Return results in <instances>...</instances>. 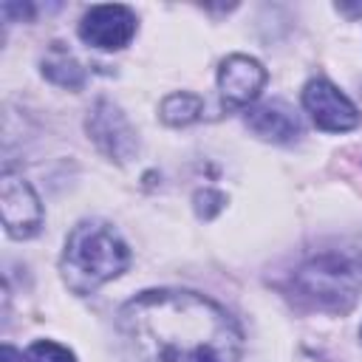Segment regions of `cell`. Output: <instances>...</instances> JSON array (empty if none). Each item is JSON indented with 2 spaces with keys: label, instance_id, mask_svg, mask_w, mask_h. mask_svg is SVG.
<instances>
[{
  "label": "cell",
  "instance_id": "30bf717a",
  "mask_svg": "<svg viewBox=\"0 0 362 362\" xmlns=\"http://www.w3.org/2000/svg\"><path fill=\"white\" fill-rule=\"evenodd\" d=\"M42 74L54 82V85H62V88H82L85 82V71L82 65L74 59V54L68 48H62L59 42H54L48 48V54L42 57Z\"/></svg>",
  "mask_w": 362,
  "mask_h": 362
},
{
  "label": "cell",
  "instance_id": "5bb4252c",
  "mask_svg": "<svg viewBox=\"0 0 362 362\" xmlns=\"http://www.w3.org/2000/svg\"><path fill=\"white\" fill-rule=\"evenodd\" d=\"M3 362H20V356L11 345H3Z\"/></svg>",
  "mask_w": 362,
  "mask_h": 362
},
{
  "label": "cell",
  "instance_id": "7a4b0ae2",
  "mask_svg": "<svg viewBox=\"0 0 362 362\" xmlns=\"http://www.w3.org/2000/svg\"><path fill=\"white\" fill-rule=\"evenodd\" d=\"M130 263V249L119 238V232L99 221H85L74 226L65 240V252L59 260L62 277L71 291L90 294L102 283L119 277Z\"/></svg>",
  "mask_w": 362,
  "mask_h": 362
},
{
  "label": "cell",
  "instance_id": "8fae6325",
  "mask_svg": "<svg viewBox=\"0 0 362 362\" xmlns=\"http://www.w3.org/2000/svg\"><path fill=\"white\" fill-rule=\"evenodd\" d=\"M204 102L195 96V93H170L164 102H161V122L173 124V127H181V124H189L198 119Z\"/></svg>",
  "mask_w": 362,
  "mask_h": 362
},
{
  "label": "cell",
  "instance_id": "9c48e42d",
  "mask_svg": "<svg viewBox=\"0 0 362 362\" xmlns=\"http://www.w3.org/2000/svg\"><path fill=\"white\" fill-rule=\"evenodd\" d=\"M246 124L252 133H257L260 139H269V141H291L294 136H300V119L294 116V110L286 102H266V105L249 110Z\"/></svg>",
  "mask_w": 362,
  "mask_h": 362
},
{
  "label": "cell",
  "instance_id": "52a82bcc",
  "mask_svg": "<svg viewBox=\"0 0 362 362\" xmlns=\"http://www.w3.org/2000/svg\"><path fill=\"white\" fill-rule=\"evenodd\" d=\"M263 85H266V68L246 54H232L218 68V90L226 107L249 105L252 99H257Z\"/></svg>",
  "mask_w": 362,
  "mask_h": 362
},
{
  "label": "cell",
  "instance_id": "6da1fadb",
  "mask_svg": "<svg viewBox=\"0 0 362 362\" xmlns=\"http://www.w3.org/2000/svg\"><path fill=\"white\" fill-rule=\"evenodd\" d=\"M119 328L144 362H238L243 351L226 308L181 288L136 294L122 305Z\"/></svg>",
  "mask_w": 362,
  "mask_h": 362
},
{
  "label": "cell",
  "instance_id": "7c38bea8",
  "mask_svg": "<svg viewBox=\"0 0 362 362\" xmlns=\"http://www.w3.org/2000/svg\"><path fill=\"white\" fill-rule=\"evenodd\" d=\"M25 362H76L74 354L51 339H40L25 351Z\"/></svg>",
  "mask_w": 362,
  "mask_h": 362
},
{
  "label": "cell",
  "instance_id": "8992f818",
  "mask_svg": "<svg viewBox=\"0 0 362 362\" xmlns=\"http://www.w3.org/2000/svg\"><path fill=\"white\" fill-rule=\"evenodd\" d=\"M136 34V14L127 6H93L79 23V37L102 51L124 48Z\"/></svg>",
  "mask_w": 362,
  "mask_h": 362
},
{
  "label": "cell",
  "instance_id": "ba28073f",
  "mask_svg": "<svg viewBox=\"0 0 362 362\" xmlns=\"http://www.w3.org/2000/svg\"><path fill=\"white\" fill-rule=\"evenodd\" d=\"M88 133L99 144V150H105L116 161H127L133 156V150H136L133 127L127 124L124 113L107 99H99L93 105L90 116H88Z\"/></svg>",
  "mask_w": 362,
  "mask_h": 362
},
{
  "label": "cell",
  "instance_id": "9a60e30c",
  "mask_svg": "<svg viewBox=\"0 0 362 362\" xmlns=\"http://www.w3.org/2000/svg\"><path fill=\"white\" fill-rule=\"evenodd\" d=\"M337 8L339 11H348V14H362V6H345V3H339Z\"/></svg>",
  "mask_w": 362,
  "mask_h": 362
},
{
  "label": "cell",
  "instance_id": "4fadbf2b",
  "mask_svg": "<svg viewBox=\"0 0 362 362\" xmlns=\"http://www.w3.org/2000/svg\"><path fill=\"white\" fill-rule=\"evenodd\" d=\"M195 204H198V215L209 218V215H215V212L221 209L223 195H221V192H212V189H204V192L195 195Z\"/></svg>",
  "mask_w": 362,
  "mask_h": 362
},
{
  "label": "cell",
  "instance_id": "277c9868",
  "mask_svg": "<svg viewBox=\"0 0 362 362\" xmlns=\"http://www.w3.org/2000/svg\"><path fill=\"white\" fill-rule=\"evenodd\" d=\"M303 107L308 110L311 122L328 133H342L359 124L356 105L328 79H311L303 88Z\"/></svg>",
  "mask_w": 362,
  "mask_h": 362
},
{
  "label": "cell",
  "instance_id": "5b68a950",
  "mask_svg": "<svg viewBox=\"0 0 362 362\" xmlns=\"http://www.w3.org/2000/svg\"><path fill=\"white\" fill-rule=\"evenodd\" d=\"M0 209L3 226L11 238H31L42 226V204L28 181L17 178L14 173H3L0 181Z\"/></svg>",
  "mask_w": 362,
  "mask_h": 362
},
{
  "label": "cell",
  "instance_id": "3957f363",
  "mask_svg": "<svg viewBox=\"0 0 362 362\" xmlns=\"http://www.w3.org/2000/svg\"><path fill=\"white\" fill-rule=\"evenodd\" d=\"M297 294L314 308L342 314L362 294V255L328 249L294 272Z\"/></svg>",
  "mask_w": 362,
  "mask_h": 362
}]
</instances>
